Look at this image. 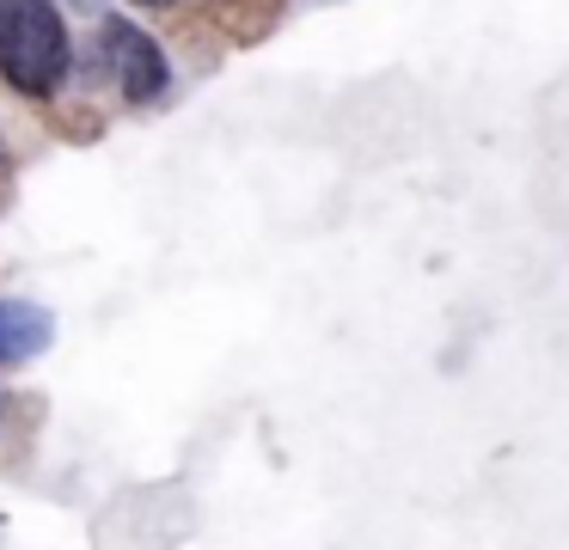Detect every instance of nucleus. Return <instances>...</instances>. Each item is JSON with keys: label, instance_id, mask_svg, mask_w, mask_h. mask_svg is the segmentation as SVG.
<instances>
[{"label": "nucleus", "instance_id": "nucleus-1", "mask_svg": "<svg viewBox=\"0 0 569 550\" xmlns=\"http://www.w3.org/2000/svg\"><path fill=\"white\" fill-rule=\"evenodd\" d=\"M74 37L50 0H0V80L26 98H50L68 80Z\"/></svg>", "mask_w": 569, "mask_h": 550}, {"label": "nucleus", "instance_id": "nucleus-2", "mask_svg": "<svg viewBox=\"0 0 569 550\" xmlns=\"http://www.w3.org/2000/svg\"><path fill=\"white\" fill-rule=\"evenodd\" d=\"M99 49H104V68H111L117 92H123L129 104H153V98H166V86H172V61H166V49L153 43V31H141L136 19H111L99 31Z\"/></svg>", "mask_w": 569, "mask_h": 550}, {"label": "nucleus", "instance_id": "nucleus-3", "mask_svg": "<svg viewBox=\"0 0 569 550\" xmlns=\"http://www.w3.org/2000/svg\"><path fill=\"white\" fill-rule=\"evenodd\" d=\"M56 337V318L38 300H0V367L38 361Z\"/></svg>", "mask_w": 569, "mask_h": 550}, {"label": "nucleus", "instance_id": "nucleus-4", "mask_svg": "<svg viewBox=\"0 0 569 550\" xmlns=\"http://www.w3.org/2000/svg\"><path fill=\"white\" fill-rule=\"evenodd\" d=\"M7 166H13V153H7V141H0V178H7Z\"/></svg>", "mask_w": 569, "mask_h": 550}, {"label": "nucleus", "instance_id": "nucleus-5", "mask_svg": "<svg viewBox=\"0 0 569 550\" xmlns=\"http://www.w3.org/2000/svg\"><path fill=\"white\" fill-rule=\"evenodd\" d=\"M136 7H172V0H136Z\"/></svg>", "mask_w": 569, "mask_h": 550}]
</instances>
